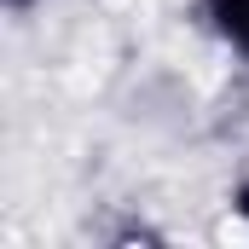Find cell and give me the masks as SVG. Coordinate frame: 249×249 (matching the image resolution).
I'll return each instance as SVG.
<instances>
[{
  "mask_svg": "<svg viewBox=\"0 0 249 249\" xmlns=\"http://www.w3.org/2000/svg\"><path fill=\"white\" fill-rule=\"evenodd\" d=\"M197 18H203V29L249 70V0H197Z\"/></svg>",
  "mask_w": 249,
  "mask_h": 249,
  "instance_id": "cell-1",
  "label": "cell"
},
{
  "mask_svg": "<svg viewBox=\"0 0 249 249\" xmlns=\"http://www.w3.org/2000/svg\"><path fill=\"white\" fill-rule=\"evenodd\" d=\"M226 209H232V220L249 232V174H238V180H232V191H226Z\"/></svg>",
  "mask_w": 249,
  "mask_h": 249,
  "instance_id": "cell-2",
  "label": "cell"
},
{
  "mask_svg": "<svg viewBox=\"0 0 249 249\" xmlns=\"http://www.w3.org/2000/svg\"><path fill=\"white\" fill-rule=\"evenodd\" d=\"M0 6H6V18H12V23H29V18H35L47 0H0Z\"/></svg>",
  "mask_w": 249,
  "mask_h": 249,
  "instance_id": "cell-3",
  "label": "cell"
}]
</instances>
